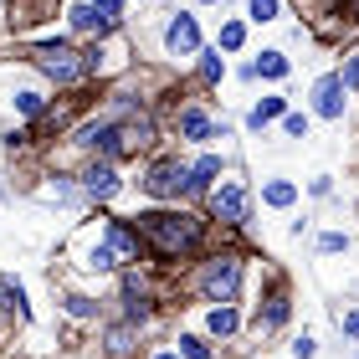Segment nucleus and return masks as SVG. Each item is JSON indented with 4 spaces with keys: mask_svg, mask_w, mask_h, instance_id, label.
Here are the masks:
<instances>
[{
    "mask_svg": "<svg viewBox=\"0 0 359 359\" xmlns=\"http://www.w3.org/2000/svg\"><path fill=\"white\" fill-rule=\"evenodd\" d=\"M139 221V236L149 241L159 257H185L195 252V241H201V221L190 216V210H144Z\"/></svg>",
    "mask_w": 359,
    "mask_h": 359,
    "instance_id": "1",
    "label": "nucleus"
},
{
    "mask_svg": "<svg viewBox=\"0 0 359 359\" xmlns=\"http://www.w3.org/2000/svg\"><path fill=\"white\" fill-rule=\"evenodd\" d=\"M241 287V262L236 257H210V262L201 267V292L210 303H231Z\"/></svg>",
    "mask_w": 359,
    "mask_h": 359,
    "instance_id": "4",
    "label": "nucleus"
},
{
    "mask_svg": "<svg viewBox=\"0 0 359 359\" xmlns=\"http://www.w3.org/2000/svg\"><path fill=\"white\" fill-rule=\"evenodd\" d=\"M11 308L21 313V287H15V283H0V318H6Z\"/></svg>",
    "mask_w": 359,
    "mask_h": 359,
    "instance_id": "22",
    "label": "nucleus"
},
{
    "mask_svg": "<svg viewBox=\"0 0 359 359\" xmlns=\"http://www.w3.org/2000/svg\"><path fill=\"white\" fill-rule=\"evenodd\" d=\"M128 349H134V329H128V323H118V329H108V354H113V359H123Z\"/></svg>",
    "mask_w": 359,
    "mask_h": 359,
    "instance_id": "17",
    "label": "nucleus"
},
{
    "mask_svg": "<svg viewBox=\"0 0 359 359\" xmlns=\"http://www.w3.org/2000/svg\"><path fill=\"white\" fill-rule=\"evenodd\" d=\"M344 334H349V339H359V313H344Z\"/></svg>",
    "mask_w": 359,
    "mask_h": 359,
    "instance_id": "30",
    "label": "nucleus"
},
{
    "mask_svg": "<svg viewBox=\"0 0 359 359\" xmlns=\"http://www.w3.org/2000/svg\"><path fill=\"white\" fill-rule=\"evenodd\" d=\"M210 6H226V0H210Z\"/></svg>",
    "mask_w": 359,
    "mask_h": 359,
    "instance_id": "33",
    "label": "nucleus"
},
{
    "mask_svg": "<svg viewBox=\"0 0 359 359\" xmlns=\"http://www.w3.org/2000/svg\"><path fill=\"white\" fill-rule=\"evenodd\" d=\"M313 113H318V118H344V77H339V72L318 77V88H313Z\"/></svg>",
    "mask_w": 359,
    "mask_h": 359,
    "instance_id": "6",
    "label": "nucleus"
},
{
    "mask_svg": "<svg viewBox=\"0 0 359 359\" xmlns=\"http://www.w3.org/2000/svg\"><path fill=\"white\" fill-rule=\"evenodd\" d=\"M241 41H247V26H241V21H231V26H221V52H236Z\"/></svg>",
    "mask_w": 359,
    "mask_h": 359,
    "instance_id": "20",
    "label": "nucleus"
},
{
    "mask_svg": "<svg viewBox=\"0 0 359 359\" xmlns=\"http://www.w3.org/2000/svg\"><path fill=\"white\" fill-rule=\"evenodd\" d=\"M67 15H72V26H77V31H93V36L113 31V21H108V15H97V6H72Z\"/></svg>",
    "mask_w": 359,
    "mask_h": 359,
    "instance_id": "12",
    "label": "nucleus"
},
{
    "mask_svg": "<svg viewBox=\"0 0 359 359\" xmlns=\"http://www.w3.org/2000/svg\"><path fill=\"white\" fill-rule=\"evenodd\" d=\"M349 21H359V0H349Z\"/></svg>",
    "mask_w": 359,
    "mask_h": 359,
    "instance_id": "31",
    "label": "nucleus"
},
{
    "mask_svg": "<svg viewBox=\"0 0 359 359\" xmlns=\"http://www.w3.org/2000/svg\"><path fill=\"white\" fill-rule=\"evenodd\" d=\"M283 318H287V298H272V303H267V313L257 318V329H277Z\"/></svg>",
    "mask_w": 359,
    "mask_h": 359,
    "instance_id": "19",
    "label": "nucleus"
},
{
    "mask_svg": "<svg viewBox=\"0 0 359 359\" xmlns=\"http://www.w3.org/2000/svg\"><path fill=\"white\" fill-rule=\"evenodd\" d=\"M252 77H272V83H277V77H287V57L283 52H262L252 62Z\"/></svg>",
    "mask_w": 359,
    "mask_h": 359,
    "instance_id": "14",
    "label": "nucleus"
},
{
    "mask_svg": "<svg viewBox=\"0 0 359 359\" xmlns=\"http://www.w3.org/2000/svg\"><path fill=\"white\" fill-rule=\"evenodd\" d=\"M31 62H36L46 77H57V83H77V77L88 72V57H77L67 41H41V46H31Z\"/></svg>",
    "mask_w": 359,
    "mask_h": 359,
    "instance_id": "2",
    "label": "nucleus"
},
{
    "mask_svg": "<svg viewBox=\"0 0 359 359\" xmlns=\"http://www.w3.org/2000/svg\"><path fill=\"white\" fill-rule=\"evenodd\" d=\"M159 359H180V354H159Z\"/></svg>",
    "mask_w": 359,
    "mask_h": 359,
    "instance_id": "32",
    "label": "nucleus"
},
{
    "mask_svg": "<svg viewBox=\"0 0 359 359\" xmlns=\"http://www.w3.org/2000/svg\"><path fill=\"white\" fill-rule=\"evenodd\" d=\"M339 77H344V88H359V57H349V62H344V72H339Z\"/></svg>",
    "mask_w": 359,
    "mask_h": 359,
    "instance_id": "27",
    "label": "nucleus"
},
{
    "mask_svg": "<svg viewBox=\"0 0 359 359\" xmlns=\"http://www.w3.org/2000/svg\"><path fill=\"white\" fill-rule=\"evenodd\" d=\"M185 190H190V170L180 159H154L144 170V195H154V201H180Z\"/></svg>",
    "mask_w": 359,
    "mask_h": 359,
    "instance_id": "3",
    "label": "nucleus"
},
{
    "mask_svg": "<svg viewBox=\"0 0 359 359\" xmlns=\"http://www.w3.org/2000/svg\"><path fill=\"white\" fill-rule=\"evenodd\" d=\"M236 323H241V318H236V308H226V303H221L216 313H210V334H236Z\"/></svg>",
    "mask_w": 359,
    "mask_h": 359,
    "instance_id": "18",
    "label": "nucleus"
},
{
    "mask_svg": "<svg viewBox=\"0 0 359 359\" xmlns=\"http://www.w3.org/2000/svg\"><path fill=\"white\" fill-rule=\"evenodd\" d=\"M108 247L118 252V262H134V257H139V236L128 231L123 221H113V226H108Z\"/></svg>",
    "mask_w": 359,
    "mask_h": 359,
    "instance_id": "11",
    "label": "nucleus"
},
{
    "mask_svg": "<svg viewBox=\"0 0 359 359\" xmlns=\"http://www.w3.org/2000/svg\"><path fill=\"white\" fill-rule=\"evenodd\" d=\"M283 113H287V103H283V97H262V103L252 108V118H247V123H252V128H267L272 118H283Z\"/></svg>",
    "mask_w": 359,
    "mask_h": 359,
    "instance_id": "15",
    "label": "nucleus"
},
{
    "mask_svg": "<svg viewBox=\"0 0 359 359\" xmlns=\"http://www.w3.org/2000/svg\"><path fill=\"white\" fill-rule=\"evenodd\" d=\"M41 108H46V97H41V93H31V88H26V93H15V113H26V118H31V113H41Z\"/></svg>",
    "mask_w": 359,
    "mask_h": 359,
    "instance_id": "21",
    "label": "nucleus"
},
{
    "mask_svg": "<svg viewBox=\"0 0 359 359\" xmlns=\"http://www.w3.org/2000/svg\"><path fill=\"white\" fill-rule=\"evenodd\" d=\"M318 247H323V252H344V236H339V231H329V236L318 241Z\"/></svg>",
    "mask_w": 359,
    "mask_h": 359,
    "instance_id": "28",
    "label": "nucleus"
},
{
    "mask_svg": "<svg viewBox=\"0 0 359 359\" xmlns=\"http://www.w3.org/2000/svg\"><path fill=\"white\" fill-rule=\"evenodd\" d=\"M139 149H154V123L149 118L123 123V154H139Z\"/></svg>",
    "mask_w": 359,
    "mask_h": 359,
    "instance_id": "10",
    "label": "nucleus"
},
{
    "mask_svg": "<svg viewBox=\"0 0 359 359\" xmlns=\"http://www.w3.org/2000/svg\"><path fill=\"white\" fill-rule=\"evenodd\" d=\"M221 72H226V62H221L216 52H205V57H201V83H216Z\"/></svg>",
    "mask_w": 359,
    "mask_h": 359,
    "instance_id": "23",
    "label": "nucleus"
},
{
    "mask_svg": "<svg viewBox=\"0 0 359 359\" xmlns=\"http://www.w3.org/2000/svg\"><path fill=\"white\" fill-rule=\"evenodd\" d=\"M210 134H216V123H210V113H205V108H180V139L205 144Z\"/></svg>",
    "mask_w": 359,
    "mask_h": 359,
    "instance_id": "9",
    "label": "nucleus"
},
{
    "mask_svg": "<svg viewBox=\"0 0 359 359\" xmlns=\"http://www.w3.org/2000/svg\"><path fill=\"white\" fill-rule=\"evenodd\" d=\"M210 216L226 221V226H241V221H247V190H241L236 180L216 185V190H210Z\"/></svg>",
    "mask_w": 359,
    "mask_h": 359,
    "instance_id": "5",
    "label": "nucleus"
},
{
    "mask_svg": "<svg viewBox=\"0 0 359 359\" xmlns=\"http://www.w3.org/2000/svg\"><path fill=\"white\" fill-rule=\"evenodd\" d=\"M118 185H123V180H118V170H113L108 159H93V165L83 170V190L93 195V201H113Z\"/></svg>",
    "mask_w": 359,
    "mask_h": 359,
    "instance_id": "7",
    "label": "nucleus"
},
{
    "mask_svg": "<svg viewBox=\"0 0 359 359\" xmlns=\"http://www.w3.org/2000/svg\"><path fill=\"white\" fill-rule=\"evenodd\" d=\"M165 46L175 57H195L201 52V26H195V15H175L170 31H165Z\"/></svg>",
    "mask_w": 359,
    "mask_h": 359,
    "instance_id": "8",
    "label": "nucleus"
},
{
    "mask_svg": "<svg viewBox=\"0 0 359 359\" xmlns=\"http://www.w3.org/2000/svg\"><path fill=\"white\" fill-rule=\"evenodd\" d=\"M262 201L283 210V205H292V201H298V190H292L287 180H267V185H262Z\"/></svg>",
    "mask_w": 359,
    "mask_h": 359,
    "instance_id": "16",
    "label": "nucleus"
},
{
    "mask_svg": "<svg viewBox=\"0 0 359 359\" xmlns=\"http://www.w3.org/2000/svg\"><path fill=\"white\" fill-rule=\"evenodd\" d=\"M180 344H185L190 359H205V354H210V344H205V339H195V334H190V339H180Z\"/></svg>",
    "mask_w": 359,
    "mask_h": 359,
    "instance_id": "26",
    "label": "nucleus"
},
{
    "mask_svg": "<svg viewBox=\"0 0 359 359\" xmlns=\"http://www.w3.org/2000/svg\"><path fill=\"white\" fill-rule=\"evenodd\" d=\"M283 128H287L292 139H303L308 134V113H283Z\"/></svg>",
    "mask_w": 359,
    "mask_h": 359,
    "instance_id": "24",
    "label": "nucleus"
},
{
    "mask_svg": "<svg viewBox=\"0 0 359 359\" xmlns=\"http://www.w3.org/2000/svg\"><path fill=\"white\" fill-rule=\"evenodd\" d=\"M252 21H277V0H252Z\"/></svg>",
    "mask_w": 359,
    "mask_h": 359,
    "instance_id": "25",
    "label": "nucleus"
},
{
    "mask_svg": "<svg viewBox=\"0 0 359 359\" xmlns=\"http://www.w3.org/2000/svg\"><path fill=\"white\" fill-rule=\"evenodd\" d=\"M93 6H97V11H103V15H108V21H118V0H93Z\"/></svg>",
    "mask_w": 359,
    "mask_h": 359,
    "instance_id": "29",
    "label": "nucleus"
},
{
    "mask_svg": "<svg viewBox=\"0 0 359 359\" xmlns=\"http://www.w3.org/2000/svg\"><path fill=\"white\" fill-rule=\"evenodd\" d=\"M216 175H221V159L216 154L195 159V165H190V190H210V185H216Z\"/></svg>",
    "mask_w": 359,
    "mask_h": 359,
    "instance_id": "13",
    "label": "nucleus"
}]
</instances>
